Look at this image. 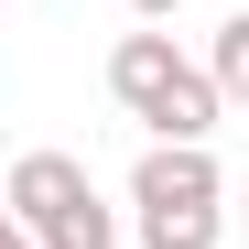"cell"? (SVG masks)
Listing matches in <instances>:
<instances>
[{
	"label": "cell",
	"instance_id": "cell-6",
	"mask_svg": "<svg viewBox=\"0 0 249 249\" xmlns=\"http://www.w3.org/2000/svg\"><path fill=\"white\" fill-rule=\"evenodd\" d=\"M130 11H141V22H174V11H184V0H130Z\"/></svg>",
	"mask_w": 249,
	"mask_h": 249
},
{
	"label": "cell",
	"instance_id": "cell-3",
	"mask_svg": "<svg viewBox=\"0 0 249 249\" xmlns=\"http://www.w3.org/2000/svg\"><path fill=\"white\" fill-rule=\"evenodd\" d=\"M174 87H184V54H174V33H119V44H108V98L130 108V119H152Z\"/></svg>",
	"mask_w": 249,
	"mask_h": 249
},
{
	"label": "cell",
	"instance_id": "cell-2",
	"mask_svg": "<svg viewBox=\"0 0 249 249\" xmlns=\"http://www.w3.org/2000/svg\"><path fill=\"white\" fill-rule=\"evenodd\" d=\"M228 174H217V152L206 141H152L130 162V217H162V206H217Z\"/></svg>",
	"mask_w": 249,
	"mask_h": 249
},
{
	"label": "cell",
	"instance_id": "cell-7",
	"mask_svg": "<svg viewBox=\"0 0 249 249\" xmlns=\"http://www.w3.org/2000/svg\"><path fill=\"white\" fill-rule=\"evenodd\" d=\"M11 249H33V238H22V228H11Z\"/></svg>",
	"mask_w": 249,
	"mask_h": 249
},
{
	"label": "cell",
	"instance_id": "cell-4",
	"mask_svg": "<svg viewBox=\"0 0 249 249\" xmlns=\"http://www.w3.org/2000/svg\"><path fill=\"white\" fill-rule=\"evenodd\" d=\"M228 238V206H162L141 217V249H217Z\"/></svg>",
	"mask_w": 249,
	"mask_h": 249
},
{
	"label": "cell",
	"instance_id": "cell-5",
	"mask_svg": "<svg viewBox=\"0 0 249 249\" xmlns=\"http://www.w3.org/2000/svg\"><path fill=\"white\" fill-rule=\"evenodd\" d=\"M206 65H217L228 108H249V11H228V22H217V54H206Z\"/></svg>",
	"mask_w": 249,
	"mask_h": 249
},
{
	"label": "cell",
	"instance_id": "cell-1",
	"mask_svg": "<svg viewBox=\"0 0 249 249\" xmlns=\"http://www.w3.org/2000/svg\"><path fill=\"white\" fill-rule=\"evenodd\" d=\"M11 228L33 249H119V206H98L76 152H22L11 162Z\"/></svg>",
	"mask_w": 249,
	"mask_h": 249
}]
</instances>
